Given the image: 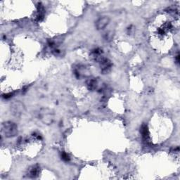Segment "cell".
Here are the masks:
<instances>
[{
    "label": "cell",
    "mask_w": 180,
    "mask_h": 180,
    "mask_svg": "<svg viewBox=\"0 0 180 180\" xmlns=\"http://www.w3.org/2000/svg\"><path fill=\"white\" fill-rule=\"evenodd\" d=\"M2 132L6 137H14L18 134V126L13 122H5L2 124Z\"/></svg>",
    "instance_id": "cell-1"
},
{
    "label": "cell",
    "mask_w": 180,
    "mask_h": 180,
    "mask_svg": "<svg viewBox=\"0 0 180 180\" xmlns=\"http://www.w3.org/2000/svg\"><path fill=\"white\" fill-rule=\"evenodd\" d=\"M39 118L43 123L46 125L51 124L54 119V113L47 108L40 110V113H39Z\"/></svg>",
    "instance_id": "cell-2"
},
{
    "label": "cell",
    "mask_w": 180,
    "mask_h": 180,
    "mask_svg": "<svg viewBox=\"0 0 180 180\" xmlns=\"http://www.w3.org/2000/svg\"><path fill=\"white\" fill-rule=\"evenodd\" d=\"M25 106L21 101H14L11 105V111L16 117H20L25 111Z\"/></svg>",
    "instance_id": "cell-3"
},
{
    "label": "cell",
    "mask_w": 180,
    "mask_h": 180,
    "mask_svg": "<svg viewBox=\"0 0 180 180\" xmlns=\"http://www.w3.org/2000/svg\"><path fill=\"white\" fill-rule=\"evenodd\" d=\"M99 64H100L101 70L103 73H107L110 71V68L112 67V63L109 59L108 58L101 57L100 59L99 60Z\"/></svg>",
    "instance_id": "cell-4"
},
{
    "label": "cell",
    "mask_w": 180,
    "mask_h": 180,
    "mask_svg": "<svg viewBox=\"0 0 180 180\" xmlns=\"http://www.w3.org/2000/svg\"><path fill=\"white\" fill-rule=\"evenodd\" d=\"M110 23V18L108 16H103L99 18L96 22V27L97 30H103Z\"/></svg>",
    "instance_id": "cell-5"
},
{
    "label": "cell",
    "mask_w": 180,
    "mask_h": 180,
    "mask_svg": "<svg viewBox=\"0 0 180 180\" xmlns=\"http://www.w3.org/2000/svg\"><path fill=\"white\" fill-rule=\"evenodd\" d=\"M40 168L38 165H33L29 169L28 175H29L30 177H32V178H35V177H38L39 174H40Z\"/></svg>",
    "instance_id": "cell-6"
},
{
    "label": "cell",
    "mask_w": 180,
    "mask_h": 180,
    "mask_svg": "<svg viewBox=\"0 0 180 180\" xmlns=\"http://www.w3.org/2000/svg\"><path fill=\"white\" fill-rule=\"evenodd\" d=\"M141 133H142V137L144 139L145 142H149V132L148 129V127L146 126V125H143L142 127H141V130H140Z\"/></svg>",
    "instance_id": "cell-7"
},
{
    "label": "cell",
    "mask_w": 180,
    "mask_h": 180,
    "mask_svg": "<svg viewBox=\"0 0 180 180\" xmlns=\"http://www.w3.org/2000/svg\"><path fill=\"white\" fill-rule=\"evenodd\" d=\"M87 88L91 91H94L97 88V86H98V83H97V80L95 78H92V79H90L87 82Z\"/></svg>",
    "instance_id": "cell-8"
},
{
    "label": "cell",
    "mask_w": 180,
    "mask_h": 180,
    "mask_svg": "<svg viewBox=\"0 0 180 180\" xmlns=\"http://www.w3.org/2000/svg\"><path fill=\"white\" fill-rule=\"evenodd\" d=\"M44 8L43 7L42 4H40L38 5V17H37L38 21H42V19L44 18Z\"/></svg>",
    "instance_id": "cell-9"
},
{
    "label": "cell",
    "mask_w": 180,
    "mask_h": 180,
    "mask_svg": "<svg viewBox=\"0 0 180 180\" xmlns=\"http://www.w3.org/2000/svg\"><path fill=\"white\" fill-rule=\"evenodd\" d=\"M61 158L63 160H64V161L66 162H68L70 160V156H69L68 154L66 152H62L61 153Z\"/></svg>",
    "instance_id": "cell-10"
},
{
    "label": "cell",
    "mask_w": 180,
    "mask_h": 180,
    "mask_svg": "<svg viewBox=\"0 0 180 180\" xmlns=\"http://www.w3.org/2000/svg\"><path fill=\"white\" fill-rule=\"evenodd\" d=\"M12 95H13V93H9V94H5V96H4V97L6 99H8V98H11V97H12Z\"/></svg>",
    "instance_id": "cell-11"
},
{
    "label": "cell",
    "mask_w": 180,
    "mask_h": 180,
    "mask_svg": "<svg viewBox=\"0 0 180 180\" xmlns=\"http://www.w3.org/2000/svg\"><path fill=\"white\" fill-rule=\"evenodd\" d=\"M176 60H177V63H179V54L176 56Z\"/></svg>",
    "instance_id": "cell-12"
}]
</instances>
